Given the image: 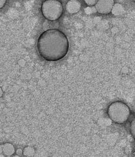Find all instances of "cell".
Instances as JSON below:
<instances>
[{
    "instance_id": "1",
    "label": "cell",
    "mask_w": 135,
    "mask_h": 157,
    "mask_svg": "<svg viewBox=\"0 0 135 157\" xmlns=\"http://www.w3.org/2000/svg\"><path fill=\"white\" fill-rule=\"evenodd\" d=\"M69 47V41L66 34L58 29H48L37 39L38 54L47 61L56 62L64 58L68 54Z\"/></svg>"
},
{
    "instance_id": "2",
    "label": "cell",
    "mask_w": 135,
    "mask_h": 157,
    "mask_svg": "<svg viewBox=\"0 0 135 157\" xmlns=\"http://www.w3.org/2000/svg\"><path fill=\"white\" fill-rule=\"evenodd\" d=\"M107 114L114 123L122 124L129 120L131 111L125 103L122 101H114L108 106Z\"/></svg>"
},
{
    "instance_id": "3",
    "label": "cell",
    "mask_w": 135,
    "mask_h": 157,
    "mask_svg": "<svg viewBox=\"0 0 135 157\" xmlns=\"http://www.w3.org/2000/svg\"><path fill=\"white\" fill-rule=\"evenodd\" d=\"M63 4L58 0H47L42 3L41 12L45 18L54 21L58 20L63 13Z\"/></svg>"
},
{
    "instance_id": "4",
    "label": "cell",
    "mask_w": 135,
    "mask_h": 157,
    "mask_svg": "<svg viewBox=\"0 0 135 157\" xmlns=\"http://www.w3.org/2000/svg\"><path fill=\"white\" fill-rule=\"evenodd\" d=\"M114 5V1L112 0H100L95 5V8L101 14H108L111 12Z\"/></svg>"
},
{
    "instance_id": "5",
    "label": "cell",
    "mask_w": 135,
    "mask_h": 157,
    "mask_svg": "<svg viewBox=\"0 0 135 157\" xmlns=\"http://www.w3.org/2000/svg\"><path fill=\"white\" fill-rule=\"evenodd\" d=\"M82 5L79 1L71 0L68 2L65 5L66 11L71 14H75L81 10Z\"/></svg>"
},
{
    "instance_id": "6",
    "label": "cell",
    "mask_w": 135,
    "mask_h": 157,
    "mask_svg": "<svg viewBox=\"0 0 135 157\" xmlns=\"http://www.w3.org/2000/svg\"><path fill=\"white\" fill-rule=\"evenodd\" d=\"M1 154H3L5 156L10 157L13 156L16 151L14 146L11 143H5L1 145L0 147Z\"/></svg>"
},
{
    "instance_id": "7",
    "label": "cell",
    "mask_w": 135,
    "mask_h": 157,
    "mask_svg": "<svg viewBox=\"0 0 135 157\" xmlns=\"http://www.w3.org/2000/svg\"><path fill=\"white\" fill-rule=\"evenodd\" d=\"M124 8L122 5L119 3H115L112 8L111 13L115 16H119L124 13Z\"/></svg>"
},
{
    "instance_id": "8",
    "label": "cell",
    "mask_w": 135,
    "mask_h": 157,
    "mask_svg": "<svg viewBox=\"0 0 135 157\" xmlns=\"http://www.w3.org/2000/svg\"><path fill=\"white\" fill-rule=\"evenodd\" d=\"M35 154V149L30 146H27L23 150V155L25 157H33Z\"/></svg>"
},
{
    "instance_id": "9",
    "label": "cell",
    "mask_w": 135,
    "mask_h": 157,
    "mask_svg": "<svg viewBox=\"0 0 135 157\" xmlns=\"http://www.w3.org/2000/svg\"><path fill=\"white\" fill-rule=\"evenodd\" d=\"M129 132L135 139V117L132 120L129 125Z\"/></svg>"
},
{
    "instance_id": "10",
    "label": "cell",
    "mask_w": 135,
    "mask_h": 157,
    "mask_svg": "<svg viewBox=\"0 0 135 157\" xmlns=\"http://www.w3.org/2000/svg\"><path fill=\"white\" fill-rule=\"evenodd\" d=\"M84 2H85V3H86L88 6L91 7V6L96 5L98 1H96V0H86V1H85Z\"/></svg>"
},
{
    "instance_id": "11",
    "label": "cell",
    "mask_w": 135,
    "mask_h": 157,
    "mask_svg": "<svg viewBox=\"0 0 135 157\" xmlns=\"http://www.w3.org/2000/svg\"><path fill=\"white\" fill-rule=\"evenodd\" d=\"M6 0H0V9L3 8L6 3Z\"/></svg>"
},
{
    "instance_id": "12",
    "label": "cell",
    "mask_w": 135,
    "mask_h": 157,
    "mask_svg": "<svg viewBox=\"0 0 135 157\" xmlns=\"http://www.w3.org/2000/svg\"><path fill=\"white\" fill-rule=\"evenodd\" d=\"M16 151L17 155L18 156H21L23 154V150H21V149H18L17 150H16Z\"/></svg>"
},
{
    "instance_id": "13",
    "label": "cell",
    "mask_w": 135,
    "mask_h": 157,
    "mask_svg": "<svg viewBox=\"0 0 135 157\" xmlns=\"http://www.w3.org/2000/svg\"><path fill=\"white\" fill-rule=\"evenodd\" d=\"M2 94H3V90H2V88H1V97L2 96Z\"/></svg>"
},
{
    "instance_id": "14",
    "label": "cell",
    "mask_w": 135,
    "mask_h": 157,
    "mask_svg": "<svg viewBox=\"0 0 135 157\" xmlns=\"http://www.w3.org/2000/svg\"><path fill=\"white\" fill-rule=\"evenodd\" d=\"M11 157H20V156H18L17 155H14V156H12Z\"/></svg>"
},
{
    "instance_id": "15",
    "label": "cell",
    "mask_w": 135,
    "mask_h": 157,
    "mask_svg": "<svg viewBox=\"0 0 135 157\" xmlns=\"http://www.w3.org/2000/svg\"></svg>"
},
{
    "instance_id": "16",
    "label": "cell",
    "mask_w": 135,
    "mask_h": 157,
    "mask_svg": "<svg viewBox=\"0 0 135 157\" xmlns=\"http://www.w3.org/2000/svg\"></svg>"
}]
</instances>
